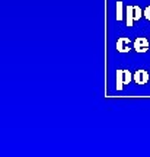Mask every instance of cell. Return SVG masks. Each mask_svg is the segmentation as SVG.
I'll return each instance as SVG.
<instances>
[{
  "instance_id": "cell-4",
  "label": "cell",
  "mask_w": 150,
  "mask_h": 157,
  "mask_svg": "<svg viewBox=\"0 0 150 157\" xmlns=\"http://www.w3.org/2000/svg\"><path fill=\"white\" fill-rule=\"evenodd\" d=\"M133 80L136 82L137 84L140 86H143V84H147L150 82V73L147 70H143V68H140L137 70L136 73L133 74Z\"/></svg>"
},
{
  "instance_id": "cell-3",
  "label": "cell",
  "mask_w": 150,
  "mask_h": 157,
  "mask_svg": "<svg viewBox=\"0 0 150 157\" xmlns=\"http://www.w3.org/2000/svg\"><path fill=\"white\" fill-rule=\"evenodd\" d=\"M133 48L137 52H147L150 50V41L144 36H137L133 42Z\"/></svg>"
},
{
  "instance_id": "cell-5",
  "label": "cell",
  "mask_w": 150,
  "mask_h": 157,
  "mask_svg": "<svg viewBox=\"0 0 150 157\" xmlns=\"http://www.w3.org/2000/svg\"><path fill=\"white\" fill-rule=\"evenodd\" d=\"M131 47H133V42L130 41V38L122 36V38L117 39V51L118 52H128V51L131 50Z\"/></svg>"
},
{
  "instance_id": "cell-7",
  "label": "cell",
  "mask_w": 150,
  "mask_h": 157,
  "mask_svg": "<svg viewBox=\"0 0 150 157\" xmlns=\"http://www.w3.org/2000/svg\"><path fill=\"white\" fill-rule=\"evenodd\" d=\"M143 16H144L147 21H150V6H147L144 10H143Z\"/></svg>"
},
{
  "instance_id": "cell-2",
  "label": "cell",
  "mask_w": 150,
  "mask_h": 157,
  "mask_svg": "<svg viewBox=\"0 0 150 157\" xmlns=\"http://www.w3.org/2000/svg\"><path fill=\"white\" fill-rule=\"evenodd\" d=\"M133 80V74L128 70H117V90H122L124 86Z\"/></svg>"
},
{
  "instance_id": "cell-1",
  "label": "cell",
  "mask_w": 150,
  "mask_h": 157,
  "mask_svg": "<svg viewBox=\"0 0 150 157\" xmlns=\"http://www.w3.org/2000/svg\"><path fill=\"white\" fill-rule=\"evenodd\" d=\"M143 16V10L139 6H127L125 7V23L128 28H131L134 22L140 21V17Z\"/></svg>"
},
{
  "instance_id": "cell-6",
  "label": "cell",
  "mask_w": 150,
  "mask_h": 157,
  "mask_svg": "<svg viewBox=\"0 0 150 157\" xmlns=\"http://www.w3.org/2000/svg\"><path fill=\"white\" fill-rule=\"evenodd\" d=\"M124 19V6L122 2H117V21H122Z\"/></svg>"
}]
</instances>
